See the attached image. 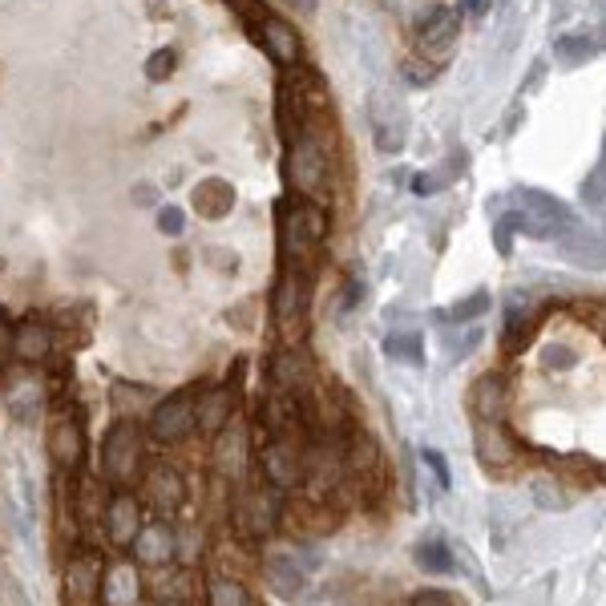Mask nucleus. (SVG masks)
<instances>
[{
	"mask_svg": "<svg viewBox=\"0 0 606 606\" xmlns=\"http://www.w3.org/2000/svg\"><path fill=\"white\" fill-rule=\"evenodd\" d=\"M145 501H150V510H154V517H171L183 510L186 501V481L183 474L174 469V465H162L154 462L150 469H145Z\"/></svg>",
	"mask_w": 606,
	"mask_h": 606,
	"instance_id": "13",
	"label": "nucleus"
},
{
	"mask_svg": "<svg viewBox=\"0 0 606 606\" xmlns=\"http://www.w3.org/2000/svg\"><path fill=\"white\" fill-rule=\"evenodd\" d=\"M316 381H319L316 360H312V352H307L303 343H291V348L283 343L276 357H271V384H276V388L307 393Z\"/></svg>",
	"mask_w": 606,
	"mask_h": 606,
	"instance_id": "12",
	"label": "nucleus"
},
{
	"mask_svg": "<svg viewBox=\"0 0 606 606\" xmlns=\"http://www.w3.org/2000/svg\"><path fill=\"white\" fill-rule=\"evenodd\" d=\"M133 550V562L138 567H171L174 558H178V534H174L171 522H162V517H150V522H142V529H138V538L130 541Z\"/></svg>",
	"mask_w": 606,
	"mask_h": 606,
	"instance_id": "10",
	"label": "nucleus"
},
{
	"mask_svg": "<svg viewBox=\"0 0 606 606\" xmlns=\"http://www.w3.org/2000/svg\"><path fill=\"white\" fill-rule=\"evenodd\" d=\"M489 312V295L486 291H474L469 300H462V303H453L445 312V319L453 324V328H465V324H474L477 316H486Z\"/></svg>",
	"mask_w": 606,
	"mask_h": 606,
	"instance_id": "31",
	"label": "nucleus"
},
{
	"mask_svg": "<svg viewBox=\"0 0 606 606\" xmlns=\"http://www.w3.org/2000/svg\"><path fill=\"white\" fill-rule=\"evenodd\" d=\"M138 469H142V436H138V424L121 417L102 441V474L109 486H130Z\"/></svg>",
	"mask_w": 606,
	"mask_h": 606,
	"instance_id": "6",
	"label": "nucleus"
},
{
	"mask_svg": "<svg viewBox=\"0 0 606 606\" xmlns=\"http://www.w3.org/2000/svg\"><path fill=\"white\" fill-rule=\"evenodd\" d=\"M303 436L295 433H276L267 436L264 448H259V474L276 493H291L300 489L303 481Z\"/></svg>",
	"mask_w": 606,
	"mask_h": 606,
	"instance_id": "5",
	"label": "nucleus"
},
{
	"mask_svg": "<svg viewBox=\"0 0 606 606\" xmlns=\"http://www.w3.org/2000/svg\"><path fill=\"white\" fill-rule=\"evenodd\" d=\"M9 357H13V328H9V319L0 316V369H4Z\"/></svg>",
	"mask_w": 606,
	"mask_h": 606,
	"instance_id": "41",
	"label": "nucleus"
},
{
	"mask_svg": "<svg viewBox=\"0 0 606 606\" xmlns=\"http://www.w3.org/2000/svg\"><path fill=\"white\" fill-rule=\"evenodd\" d=\"M384 352L393 360H405V364H421L424 360V343L417 331H393L388 340H384Z\"/></svg>",
	"mask_w": 606,
	"mask_h": 606,
	"instance_id": "29",
	"label": "nucleus"
},
{
	"mask_svg": "<svg viewBox=\"0 0 606 606\" xmlns=\"http://www.w3.org/2000/svg\"><path fill=\"white\" fill-rule=\"evenodd\" d=\"M231 417H235L231 388H202V393L195 396V429H202V433H219V429H226Z\"/></svg>",
	"mask_w": 606,
	"mask_h": 606,
	"instance_id": "20",
	"label": "nucleus"
},
{
	"mask_svg": "<svg viewBox=\"0 0 606 606\" xmlns=\"http://www.w3.org/2000/svg\"><path fill=\"white\" fill-rule=\"evenodd\" d=\"M546 364H550V369H574L579 357H574L570 343H550V348H546Z\"/></svg>",
	"mask_w": 606,
	"mask_h": 606,
	"instance_id": "35",
	"label": "nucleus"
},
{
	"mask_svg": "<svg viewBox=\"0 0 606 606\" xmlns=\"http://www.w3.org/2000/svg\"><path fill=\"white\" fill-rule=\"evenodd\" d=\"M207 606H255L247 586L235 574H211L207 579Z\"/></svg>",
	"mask_w": 606,
	"mask_h": 606,
	"instance_id": "27",
	"label": "nucleus"
},
{
	"mask_svg": "<svg viewBox=\"0 0 606 606\" xmlns=\"http://www.w3.org/2000/svg\"><path fill=\"white\" fill-rule=\"evenodd\" d=\"M264 49L267 57L276 61V66L291 69V66H300V54H303V45H300V33H295V25L291 21H283V16H264Z\"/></svg>",
	"mask_w": 606,
	"mask_h": 606,
	"instance_id": "18",
	"label": "nucleus"
},
{
	"mask_svg": "<svg viewBox=\"0 0 606 606\" xmlns=\"http://www.w3.org/2000/svg\"><path fill=\"white\" fill-rule=\"evenodd\" d=\"M219 441H214V462H219V469L231 477L243 474V465H247V433L235 424V417L226 421V429H219Z\"/></svg>",
	"mask_w": 606,
	"mask_h": 606,
	"instance_id": "22",
	"label": "nucleus"
},
{
	"mask_svg": "<svg viewBox=\"0 0 606 606\" xmlns=\"http://www.w3.org/2000/svg\"><path fill=\"white\" fill-rule=\"evenodd\" d=\"M331 138L319 133L312 121H303L295 130V142H291V154H288V178L291 186L300 190L303 198H328L331 190Z\"/></svg>",
	"mask_w": 606,
	"mask_h": 606,
	"instance_id": "2",
	"label": "nucleus"
},
{
	"mask_svg": "<svg viewBox=\"0 0 606 606\" xmlns=\"http://www.w3.org/2000/svg\"><path fill=\"white\" fill-rule=\"evenodd\" d=\"M183 223H186V214L178 211V207H162L159 211V226L166 235H183Z\"/></svg>",
	"mask_w": 606,
	"mask_h": 606,
	"instance_id": "36",
	"label": "nucleus"
},
{
	"mask_svg": "<svg viewBox=\"0 0 606 606\" xmlns=\"http://www.w3.org/2000/svg\"><path fill=\"white\" fill-rule=\"evenodd\" d=\"M307 303H312V276L283 267V276L276 279V291H271V319H276L279 340L288 348L303 343V336H307Z\"/></svg>",
	"mask_w": 606,
	"mask_h": 606,
	"instance_id": "3",
	"label": "nucleus"
},
{
	"mask_svg": "<svg viewBox=\"0 0 606 606\" xmlns=\"http://www.w3.org/2000/svg\"><path fill=\"white\" fill-rule=\"evenodd\" d=\"M238 529H247L250 538H267L279 526V501L276 489H247L235 505Z\"/></svg>",
	"mask_w": 606,
	"mask_h": 606,
	"instance_id": "14",
	"label": "nucleus"
},
{
	"mask_svg": "<svg viewBox=\"0 0 606 606\" xmlns=\"http://www.w3.org/2000/svg\"><path fill=\"white\" fill-rule=\"evenodd\" d=\"M421 457H424V465H429V469L436 474V486L448 489V469H445V462H441V453H436V448H424Z\"/></svg>",
	"mask_w": 606,
	"mask_h": 606,
	"instance_id": "38",
	"label": "nucleus"
},
{
	"mask_svg": "<svg viewBox=\"0 0 606 606\" xmlns=\"http://www.w3.org/2000/svg\"><path fill=\"white\" fill-rule=\"evenodd\" d=\"M598 54L591 40H582V37H562L558 40V61L562 66H579V61H591V57Z\"/></svg>",
	"mask_w": 606,
	"mask_h": 606,
	"instance_id": "32",
	"label": "nucleus"
},
{
	"mask_svg": "<svg viewBox=\"0 0 606 606\" xmlns=\"http://www.w3.org/2000/svg\"><path fill=\"white\" fill-rule=\"evenodd\" d=\"M469 405H474L477 421H501V412H505V381H501L498 372H486V376L474 384Z\"/></svg>",
	"mask_w": 606,
	"mask_h": 606,
	"instance_id": "23",
	"label": "nucleus"
},
{
	"mask_svg": "<svg viewBox=\"0 0 606 606\" xmlns=\"http://www.w3.org/2000/svg\"><path fill=\"white\" fill-rule=\"evenodd\" d=\"M505 219L514 223L517 235L529 238H562L574 226L567 207L541 190H517V211H510Z\"/></svg>",
	"mask_w": 606,
	"mask_h": 606,
	"instance_id": "4",
	"label": "nucleus"
},
{
	"mask_svg": "<svg viewBox=\"0 0 606 606\" xmlns=\"http://www.w3.org/2000/svg\"><path fill=\"white\" fill-rule=\"evenodd\" d=\"M412 606H457V603H453V594H445V591H421L412 598Z\"/></svg>",
	"mask_w": 606,
	"mask_h": 606,
	"instance_id": "40",
	"label": "nucleus"
},
{
	"mask_svg": "<svg viewBox=\"0 0 606 606\" xmlns=\"http://www.w3.org/2000/svg\"><path fill=\"white\" fill-rule=\"evenodd\" d=\"M598 477H603V481H606V465H598Z\"/></svg>",
	"mask_w": 606,
	"mask_h": 606,
	"instance_id": "43",
	"label": "nucleus"
},
{
	"mask_svg": "<svg viewBox=\"0 0 606 606\" xmlns=\"http://www.w3.org/2000/svg\"><path fill=\"white\" fill-rule=\"evenodd\" d=\"M558 243H562V250H567L574 264L606 267V238L591 235V231H579V226H570V231L558 238Z\"/></svg>",
	"mask_w": 606,
	"mask_h": 606,
	"instance_id": "25",
	"label": "nucleus"
},
{
	"mask_svg": "<svg viewBox=\"0 0 606 606\" xmlns=\"http://www.w3.org/2000/svg\"><path fill=\"white\" fill-rule=\"evenodd\" d=\"M195 433V393H171L150 409V436L159 445H178Z\"/></svg>",
	"mask_w": 606,
	"mask_h": 606,
	"instance_id": "8",
	"label": "nucleus"
},
{
	"mask_svg": "<svg viewBox=\"0 0 606 606\" xmlns=\"http://www.w3.org/2000/svg\"><path fill=\"white\" fill-rule=\"evenodd\" d=\"M231 207H235V190H231V183H223V178H207V183L195 186V211L202 214V219H223V214H231Z\"/></svg>",
	"mask_w": 606,
	"mask_h": 606,
	"instance_id": "24",
	"label": "nucleus"
},
{
	"mask_svg": "<svg viewBox=\"0 0 606 606\" xmlns=\"http://www.w3.org/2000/svg\"><path fill=\"white\" fill-rule=\"evenodd\" d=\"M594 328H598V331H603V336H606V303H603V307H598V319H594Z\"/></svg>",
	"mask_w": 606,
	"mask_h": 606,
	"instance_id": "42",
	"label": "nucleus"
},
{
	"mask_svg": "<svg viewBox=\"0 0 606 606\" xmlns=\"http://www.w3.org/2000/svg\"><path fill=\"white\" fill-rule=\"evenodd\" d=\"M97 594H102V562L93 553H69L61 570V603L97 606Z\"/></svg>",
	"mask_w": 606,
	"mask_h": 606,
	"instance_id": "9",
	"label": "nucleus"
},
{
	"mask_svg": "<svg viewBox=\"0 0 606 606\" xmlns=\"http://www.w3.org/2000/svg\"><path fill=\"white\" fill-rule=\"evenodd\" d=\"M477 453L489 469H505L517 462V441L505 433L501 421H477Z\"/></svg>",
	"mask_w": 606,
	"mask_h": 606,
	"instance_id": "19",
	"label": "nucleus"
},
{
	"mask_svg": "<svg viewBox=\"0 0 606 606\" xmlns=\"http://www.w3.org/2000/svg\"><path fill=\"white\" fill-rule=\"evenodd\" d=\"M529 336H534V324H529L526 316H510V324H505V348L514 352V348H526Z\"/></svg>",
	"mask_w": 606,
	"mask_h": 606,
	"instance_id": "34",
	"label": "nucleus"
},
{
	"mask_svg": "<svg viewBox=\"0 0 606 606\" xmlns=\"http://www.w3.org/2000/svg\"><path fill=\"white\" fill-rule=\"evenodd\" d=\"M324 235H328V219L319 211V202L300 198V202H283L279 207V247L288 255V267L312 276L319 264Z\"/></svg>",
	"mask_w": 606,
	"mask_h": 606,
	"instance_id": "1",
	"label": "nucleus"
},
{
	"mask_svg": "<svg viewBox=\"0 0 606 606\" xmlns=\"http://www.w3.org/2000/svg\"><path fill=\"white\" fill-rule=\"evenodd\" d=\"M436 73H441V66L424 61V57H409V61H405V81H409V85H429Z\"/></svg>",
	"mask_w": 606,
	"mask_h": 606,
	"instance_id": "33",
	"label": "nucleus"
},
{
	"mask_svg": "<svg viewBox=\"0 0 606 606\" xmlns=\"http://www.w3.org/2000/svg\"><path fill=\"white\" fill-rule=\"evenodd\" d=\"M106 534L114 546H130L138 538V529H142V501L133 498V493H114L106 501Z\"/></svg>",
	"mask_w": 606,
	"mask_h": 606,
	"instance_id": "16",
	"label": "nucleus"
},
{
	"mask_svg": "<svg viewBox=\"0 0 606 606\" xmlns=\"http://www.w3.org/2000/svg\"><path fill=\"white\" fill-rule=\"evenodd\" d=\"M162 606H186V603H162Z\"/></svg>",
	"mask_w": 606,
	"mask_h": 606,
	"instance_id": "44",
	"label": "nucleus"
},
{
	"mask_svg": "<svg viewBox=\"0 0 606 606\" xmlns=\"http://www.w3.org/2000/svg\"><path fill=\"white\" fill-rule=\"evenodd\" d=\"M264 579L271 582L279 594H300L307 574H303L300 562H291V553H271V558H264Z\"/></svg>",
	"mask_w": 606,
	"mask_h": 606,
	"instance_id": "26",
	"label": "nucleus"
},
{
	"mask_svg": "<svg viewBox=\"0 0 606 606\" xmlns=\"http://www.w3.org/2000/svg\"><path fill=\"white\" fill-rule=\"evenodd\" d=\"M417 567L429 570V574H453L457 562H453V550H448L445 541H424L421 550H417Z\"/></svg>",
	"mask_w": 606,
	"mask_h": 606,
	"instance_id": "30",
	"label": "nucleus"
},
{
	"mask_svg": "<svg viewBox=\"0 0 606 606\" xmlns=\"http://www.w3.org/2000/svg\"><path fill=\"white\" fill-rule=\"evenodd\" d=\"M49 457H54L57 474L61 477L78 474L81 462H85V433H81L78 421L57 417V421L49 424Z\"/></svg>",
	"mask_w": 606,
	"mask_h": 606,
	"instance_id": "15",
	"label": "nucleus"
},
{
	"mask_svg": "<svg viewBox=\"0 0 606 606\" xmlns=\"http://www.w3.org/2000/svg\"><path fill=\"white\" fill-rule=\"evenodd\" d=\"M171 69H174V54L166 49V54H154V57H150V69H145V73L159 81V78H171Z\"/></svg>",
	"mask_w": 606,
	"mask_h": 606,
	"instance_id": "37",
	"label": "nucleus"
},
{
	"mask_svg": "<svg viewBox=\"0 0 606 606\" xmlns=\"http://www.w3.org/2000/svg\"><path fill=\"white\" fill-rule=\"evenodd\" d=\"M102 606H138L142 603V574L130 562H114V567L102 570V594H97Z\"/></svg>",
	"mask_w": 606,
	"mask_h": 606,
	"instance_id": "17",
	"label": "nucleus"
},
{
	"mask_svg": "<svg viewBox=\"0 0 606 606\" xmlns=\"http://www.w3.org/2000/svg\"><path fill=\"white\" fill-rule=\"evenodd\" d=\"M54 352V328L45 319H25L13 328V357L25 364H40V360Z\"/></svg>",
	"mask_w": 606,
	"mask_h": 606,
	"instance_id": "21",
	"label": "nucleus"
},
{
	"mask_svg": "<svg viewBox=\"0 0 606 606\" xmlns=\"http://www.w3.org/2000/svg\"><path fill=\"white\" fill-rule=\"evenodd\" d=\"M457 33H462V16L453 13L448 4H436L421 16L417 25V57L433 61V66H445L453 49H457Z\"/></svg>",
	"mask_w": 606,
	"mask_h": 606,
	"instance_id": "7",
	"label": "nucleus"
},
{
	"mask_svg": "<svg viewBox=\"0 0 606 606\" xmlns=\"http://www.w3.org/2000/svg\"><path fill=\"white\" fill-rule=\"evenodd\" d=\"M369 118H372V130H376V145H381L384 154H400L405 150V126H409V114L400 106V97H393V93H372Z\"/></svg>",
	"mask_w": 606,
	"mask_h": 606,
	"instance_id": "11",
	"label": "nucleus"
},
{
	"mask_svg": "<svg viewBox=\"0 0 606 606\" xmlns=\"http://www.w3.org/2000/svg\"><path fill=\"white\" fill-rule=\"evenodd\" d=\"M477 340H481V328H469L465 336H448V348H453L457 357H465V352H469V348H474Z\"/></svg>",
	"mask_w": 606,
	"mask_h": 606,
	"instance_id": "39",
	"label": "nucleus"
},
{
	"mask_svg": "<svg viewBox=\"0 0 606 606\" xmlns=\"http://www.w3.org/2000/svg\"><path fill=\"white\" fill-rule=\"evenodd\" d=\"M462 171H465V154H457V159H448L445 166H436V171L417 174V178H412V190H417V195H436V190H445Z\"/></svg>",
	"mask_w": 606,
	"mask_h": 606,
	"instance_id": "28",
	"label": "nucleus"
}]
</instances>
